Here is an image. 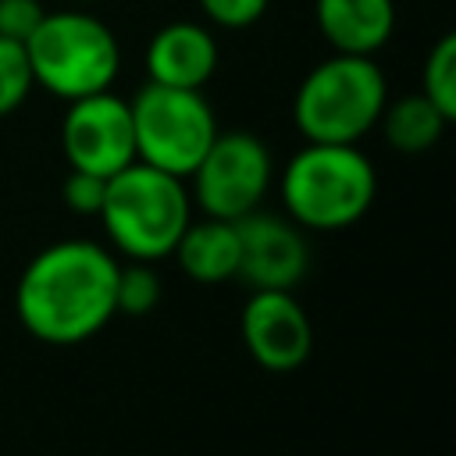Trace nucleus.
I'll use <instances>...</instances> for the list:
<instances>
[{"label":"nucleus","mask_w":456,"mask_h":456,"mask_svg":"<svg viewBox=\"0 0 456 456\" xmlns=\"http://www.w3.org/2000/svg\"><path fill=\"white\" fill-rule=\"evenodd\" d=\"M118 267L121 264L96 242H53L25 264L14 289V314L39 342H86L118 314Z\"/></svg>","instance_id":"1"},{"label":"nucleus","mask_w":456,"mask_h":456,"mask_svg":"<svg viewBox=\"0 0 456 456\" xmlns=\"http://www.w3.org/2000/svg\"><path fill=\"white\" fill-rule=\"evenodd\" d=\"M374 196L378 175L356 142H306L281 171V200L299 228H349L370 210Z\"/></svg>","instance_id":"2"},{"label":"nucleus","mask_w":456,"mask_h":456,"mask_svg":"<svg viewBox=\"0 0 456 456\" xmlns=\"http://www.w3.org/2000/svg\"><path fill=\"white\" fill-rule=\"evenodd\" d=\"M107 239L132 260L171 256L178 235L192 221V196L185 178L167 175L153 164L132 160L107 178L103 207L96 214Z\"/></svg>","instance_id":"3"},{"label":"nucleus","mask_w":456,"mask_h":456,"mask_svg":"<svg viewBox=\"0 0 456 456\" xmlns=\"http://www.w3.org/2000/svg\"><path fill=\"white\" fill-rule=\"evenodd\" d=\"M385 100L388 82L374 57L331 53L303 75L292 118L306 142H360L378 125Z\"/></svg>","instance_id":"4"},{"label":"nucleus","mask_w":456,"mask_h":456,"mask_svg":"<svg viewBox=\"0 0 456 456\" xmlns=\"http://www.w3.org/2000/svg\"><path fill=\"white\" fill-rule=\"evenodd\" d=\"M25 53L36 86L57 100L103 93L121 71V43L114 28L86 11H46L39 28L25 39Z\"/></svg>","instance_id":"5"},{"label":"nucleus","mask_w":456,"mask_h":456,"mask_svg":"<svg viewBox=\"0 0 456 456\" xmlns=\"http://www.w3.org/2000/svg\"><path fill=\"white\" fill-rule=\"evenodd\" d=\"M128 110L135 132V160L178 178L192 175L217 135V118L200 89L146 82L128 100Z\"/></svg>","instance_id":"6"},{"label":"nucleus","mask_w":456,"mask_h":456,"mask_svg":"<svg viewBox=\"0 0 456 456\" xmlns=\"http://www.w3.org/2000/svg\"><path fill=\"white\" fill-rule=\"evenodd\" d=\"M274 160L253 132H221L192 167V200L207 217L239 221L253 214L271 185Z\"/></svg>","instance_id":"7"},{"label":"nucleus","mask_w":456,"mask_h":456,"mask_svg":"<svg viewBox=\"0 0 456 456\" xmlns=\"http://www.w3.org/2000/svg\"><path fill=\"white\" fill-rule=\"evenodd\" d=\"M61 146L75 171L110 178L125 164L135 160V132L128 100L114 96L110 89L68 100L61 121Z\"/></svg>","instance_id":"8"},{"label":"nucleus","mask_w":456,"mask_h":456,"mask_svg":"<svg viewBox=\"0 0 456 456\" xmlns=\"http://www.w3.org/2000/svg\"><path fill=\"white\" fill-rule=\"evenodd\" d=\"M246 353L274 374L296 370L314 349V328L292 289H253L242 306Z\"/></svg>","instance_id":"9"},{"label":"nucleus","mask_w":456,"mask_h":456,"mask_svg":"<svg viewBox=\"0 0 456 456\" xmlns=\"http://www.w3.org/2000/svg\"><path fill=\"white\" fill-rule=\"evenodd\" d=\"M235 228H239L235 278H242L249 289H292L306 274L310 249L292 217L253 210L239 217Z\"/></svg>","instance_id":"10"},{"label":"nucleus","mask_w":456,"mask_h":456,"mask_svg":"<svg viewBox=\"0 0 456 456\" xmlns=\"http://www.w3.org/2000/svg\"><path fill=\"white\" fill-rule=\"evenodd\" d=\"M217 39L200 21H167L153 32L146 46V71L150 82L178 86V89H203L217 71Z\"/></svg>","instance_id":"11"},{"label":"nucleus","mask_w":456,"mask_h":456,"mask_svg":"<svg viewBox=\"0 0 456 456\" xmlns=\"http://www.w3.org/2000/svg\"><path fill=\"white\" fill-rule=\"evenodd\" d=\"M314 21L335 53L374 57L395 28L392 0H314Z\"/></svg>","instance_id":"12"},{"label":"nucleus","mask_w":456,"mask_h":456,"mask_svg":"<svg viewBox=\"0 0 456 456\" xmlns=\"http://www.w3.org/2000/svg\"><path fill=\"white\" fill-rule=\"evenodd\" d=\"M171 253L178 256V267L192 281L214 285V281L235 278V267H239V228H235V221L203 214L200 221L185 224V232L178 235Z\"/></svg>","instance_id":"13"},{"label":"nucleus","mask_w":456,"mask_h":456,"mask_svg":"<svg viewBox=\"0 0 456 456\" xmlns=\"http://www.w3.org/2000/svg\"><path fill=\"white\" fill-rule=\"evenodd\" d=\"M378 125H381L385 142L392 150H399V153H424V150H431L442 139L449 118L424 93H406L399 100H385Z\"/></svg>","instance_id":"14"},{"label":"nucleus","mask_w":456,"mask_h":456,"mask_svg":"<svg viewBox=\"0 0 456 456\" xmlns=\"http://www.w3.org/2000/svg\"><path fill=\"white\" fill-rule=\"evenodd\" d=\"M420 93L452 121L456 118V36L445 32L424 57Z\"/></svg>","instance_id":"15"},{"label":"nucleus","mask_w":456,"mask_h":456,"mask_svg":"<svg viewBox=\"0 0 456 456\" xmlns=\"http://www.w3.org/2000/svg\"><path fill=\"white\" fill-rule=\"evenodd\" d=\"M160 303V278L146 260H132L128 267H118L114 285V310L125 317H142Z\"/></svg>","instance_id":"16"},{"label":"nucleus","mask_w":456,"mask_h":456,"mask_svg":"<svg viewBox=\"0 0 456 456\" xmlns=\"http://www.w3.org/2000/svg\"><path fill=\"white\" fill-rule=\"evenodd\" d=\"M32 89H36V78H32V68H28L25 43H14V39L0 36V118L14 114L28 100Z\"/></svg>","instance_id":"17"},{"label":"nucleus","mask_w":456,"mask_h":456,"mask_svg":"<svg viewBox=\"0 0 456 456\" xmlns=\"http://www.w3.org/2000/svg\"><path fill=\"white\" fill-rule=\"evenodd\" d=\"M196 4L207 14V21L221 28H249L253 21L264 18L271 0H196Z\"/></svg>","instance_id":"18"},{"label":"nucleus","mask_w":456,"mask_h":456,"mask_svg":"<svg viewBox=\"0 0 456 456\" xmlns=\"http://www.w3.org/2000/svg\"><path fill=\"white\" fill-rule=\"evenodd\" d=\"M103 192H107V178L103 175H89V171H75L64 178V203L75 214H89L96 217L103 207Z\"/></svg>","instance_id":"19"},{"label":"nucleus","mask_w":456,"mask_h":456,"mask_svg":"<svg viewBox=\"0 0 456 456\" xmlns=\"http://www.w3.org/2000/svg\"><path fill=\"white\" fill-rule=\"evenodd\" d=\"M43 14H46V7L39 0H0V36L25 43L39 28Z\"/></svg>","instance_id":"20"},{"label":"nucleus","mask_w":456,"mask_h":456,"mask_svg":"<svg viewBox=\"0 0 456 456\" xmlns=\"http://www.w3.org/2000/svg\"><path fill=\"white\" fill-rule=\"evenodd\" d=\"M68 4H100V0H68Z\"/></svg>","instance_id":"21"}]
</instances>
